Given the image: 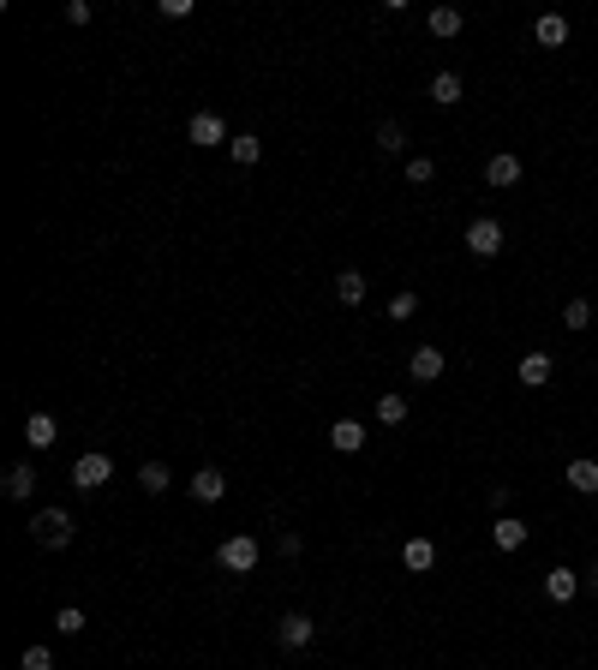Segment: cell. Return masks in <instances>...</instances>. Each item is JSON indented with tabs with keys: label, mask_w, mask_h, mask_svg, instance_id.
Listing matches in <instances>:
<instances>
[{
	"label": "cell",
	"mask_w": 598,
	"mask_h": 670,
	"mask_svg": "<svg viewBox=\"0 0 598 670\" xmlns=\"http://www.w3.org/2000/svg\"><path fill=\"white\" fill-rule=\"evenodd\" d=\"M484 180L497 185V192H503V185H514V180H521V156H514V150H497V156L484 162Z\"/></svg>",
	"instance_id": "cell-14"
},
{
	"label": "cell",
	"mask_w": 598,
	"mask_h": 670,
	"mask_svg": "<svg viewBox=\"0 0 598 670\" xmlns=\"http://www.w3.org/2000/svg\"><path fill=\"white\" fill-rule=\"evenodd\" d=\"M0 491H6L13 503H25L30 491H36V467H30V461H13V467H6V479H0Z\"/></svg>",
	"instance_id": "cell-13"
},
{
	"label": "cell",
	"mask_w": 598,
	"mask_h": 670,
	"mask_svg": "<svg viewBox=\"0 0 598 670\" xmlns=\"http://www.w3.org/2000/svg\"><path fill=\"white\" fill-rule=\"evenodd\" d=\"M18 670H55V646H25V653H18Z\"/></svg>",
	"instance_id": "cell-26"
},
{
	"label": "cell",
	"mask_w": 598,
	"mask_h": 670,
	"mask_svg": "<svg viewBox=\"0 0 598 670\" xmlns=\"http://www.w3.org/2000/svg\"><path fill=\"white\" fill-rule=\"evenodd\" d=\"M461 96H467V85H461V72H437V78H431V102H437V108H455Z\"/></svg>",
	"instance_id": "cell-17"
},
{
	"label": "cell",
	"mask_w": 598,
	"mask_h": 670,
	"mask_svg": "<svg viewBox=\"0 0 598 670\" xmlns=\"http://www.w3.org/2000/svg\"><path fill=\"white\" fill-rule=\"evenodd\" d=\"M228 156H234V162H240V168H252V162H257V156H264V144H257V138H252V132H234V144H228Z\"/></svg>",
	"instance_id": "cell-23"
},
{
	"label": "cell",
	"mask_w": 598,
	"mask_h": 670,
	"mask_svg": "<svg viewBox=\"0 0 598 670\" xmlns=\"http://www.w3.org/2000/svg\"><path fill=\"white\" fill-rule=\"evenodd\" d=\"M90 18H96V6H90V0H72V6H66V25H90Z\"/></svg>",
	"instance_id": "cell-31"
},
{
	"label": "cell",
	"mask_w": 598,
	"mask_h": 670,
	"mask_svg": "<svg viewBox=\"0 0 598 670\" xmlns=\"http://www.w3.org/2000/svg\"><path fill=\"white\" fill-rule=\"evenodd\" d=\"M586 586H581V575L574 569H563V563H556L551 575H544V599H556V605H569V599H581Z\"/></svg>",
	"instance_id": "cell-9"
},
{
	"label": "cell",
	"mask_w": 598,
	"mask_h": 670,
	"mask_svg": "<svg viewBox=\"0 0 598 670\" xmlns=\"http://www.w3.org/2000/svg\"><path fill=\"white\" fill-rule=\"evenodd\" d=\"M257 556H264V545H257L252 533H228V539L215 545V563H222L228 575H252V569H257Z\"/></svg>",
	"instance_id": "cell-2"
},
{
	"label": "cell",
	"mask_w": 598,
	"mask_h": 670,
	"mask_svg": "<svg viewBox=\"0 0 598 670\" xmlns=\"http://www.w3.org/2000/svg\"><path fill=\"white\" fill-rule=\"evenodd\" d=\"M467 252H473V257H497V252H503V222H491V215L467 222Z\"/></svg>",
	"instance_id": "cell-6"
},
{
	"label": "cell",
	"mask_w": 598,
	"mask_h": 670,
	"mask_svg": "<svg viewBox=\"0 0 598 670\" xmlns=\"http://www.w3.org/2000/svg\"><path fill=\"white\" fill-rule=\"evenodd\" d=\"M30 539L43 545V551H66L72 545V515L66 509H36L30 515Z\"/></svg>",
	"instance_id": "cell-1"
},
{
	"label": "cell",
	"mask_w": 598,
	"mask_h": 670,
	"mask_svg": "<svg viewBox=\"0 0 598 670\" xmlns=\"http://www.w3.org/2000/svg\"><path fill=\"white\" fill-rule=\"evenodd\" d=\"M491 545H497V551H521V545H527V521H521V515H497V521H491Z\"/></svg>",
	"instance_id": "cell-10"
},
{
	"label": "cell",
	"mask_w": 598,
	"mask_h": 670,
	"mask_svg": "<svg viewBox=\"0 0 598 670\" xmlns=\"http://www.w3.org/2000/svg\"><path fill=\"white\" fill-rule=\"evenodd\" d=\"M563 324H569V329H586V324H593V305H586V300H569V305H563Z\"/></svg>",
	"instance_id": "cell-29"
},
{
	"label": "cell",
	"mask_w": 598,
	"mask_h": 670,
	"mask_svg": "<svg viewBox=\"0 0 598 670\" xmlns=\"http://www.w3.org/2000/svg\"><path fill=\"white\" fill-rule=\"evenodd\" d=\"M521 384H527V389L551 384V354H527V359H521Z\"/></svg>",
	"instance_id": "cell-21"
},
{
	"label": "cell",
	"mask_w": 598,
	"mask_h": 670,
	"mask_svg": "<svg viewBox=\"0 0 598 670\" xmlns=\"http://www.w3.org/2000/svg\"><path fill=\"white\" fill-rule=\"evenodd\" d=\"M533 36H539V48H563V43H569V18H563V13H544L539 25H533Z\"/></svg>",
	"instance_id": "cell-18"
},
{
	"label": "cell",
	"mask_w": 598,
	"mask_h": 670,
	"mask_svg": "<svg viewBox=\"0 0 598 670\" xmlns=\"http://www.w3.org/2000/svg\"><path fill=\"white\" fill-rule=\"evenodd\" d=\"M55 628H60V635H85V611H78V605H60Z\"/></svg>",
	"instance_id": "cell-27"
},
{
	"label": "cell",
	"mask_w": 598,
	"mask_h": 670,
	"mask_svg": "<svg viewBox=\"0 0 598 670\" xmlns=\"http://www.w3.org/2000/svg\"><path fill=\"white\" fill-rule=\"evenodd\" d=\"M431 36H461V25H467V18H461V6H431Z\"/></svg>",
	"instance_id": "cell-20"
},
{
	"label": "cell",
	"mask_w": 598,
	"mask_h": 670,
	"mask_svg": "<svg viewBox=\"0 0 598 670\" xmlns=\"http://www.w3.org/2000/svg\"><path fill=\"white\" fill-rule=\"evenodd\" d=\"M25 443H30V449H55V443H60L55 414H30V419H25Z\"/></svg>",
	"instance_id": "cell-15"
},
{
	"label": "cell",
	"mask_w": 598,
	"mask_h": 670,
	"mask_svg": "<svg viewBox=\"0 0 598 670\" xmlns=\"http://www.w3.org/2000/svg\"><path fill=\"white\" fill-rule=\"evenodd\" d=\"M443 365H449V359H443V347H414V359H407L414 384H437V377H443Z\"/></svg>",
	"instance_id": "cell-11"
},
{
	"label": "cell",
	"mask_w": 598,
	"mask_h": 670,
	"mask_svg": "<svg viewBox=\"0 0 598 670\" xmlns=\"http://www.w3.org/2000/svg\"><path fill=\"white\" fill-rule=\"evenodd\" d=\"M563 485L581 491V497H598V461L593 455H574L569 467H563Z\"/></svg>",
	"instance_id": "cell-7"
},
{
	"label": "cell",
	"mask_w": 598,
	"mask_h": 670,
	"mask_svg": "<svg viewBox=\"0 0 598 670\" xmlns=\"http://www.w3.org/2000/svg\"><path fill=\"white\" fill-rule=\"evenodd\" d=\"M377 150H384V156H401V150H407V132H401V120H384V126H377Z\"/></svg>",
	"instance_id": "cell-25"
},
{
	"label": "cell",
	"mask_w": 598,
	"mask_h": 670,
	"mask_svg": "<svg viewBox=\"0 0 598 670\" xmlns=\"http://www.w3.org/2000/svg\"><path fill=\"white\" fill-rule=\"evenodd\" d=\"M401 419H407V395H395V389L377 395V425H401Z\"/></svg>",
	"instance_id": "cell-24"
},
{
	"label": "cell",
	"mask_w": 598,
	"mask_h": 670,
	"mask_svg": "<svg viewBox=\"0 0 598 670\" xmlns=\"http://www.w3.org/2000/svg\"><path fill=\"white\" fill-rule=\"evenodd\" d=\"M335 300H342V305H359V300H365V275H359V270H342V275H335Z\"/></svg>",
	"instance_id": "cell-22"
},
{
	"label": "cell",
	"mask_w": 598,
	"mask_h": 670,
	"mask_svg": "<svg viewBox=\"0 0 598 670\" xmlns=\"http://www.w3.org/2000/svg\"><path fill=\"white\" fill-rule=\"evenodd\" d=\"M108 479H115V461L102 455V449H85V455L72 461V485L78 491H102Z\"/></svg>",
	"instance_id": "cell-3"
},
{
	"label": "cell",
	"mask_w": 598,
	"mask_h": 670,
	"mask_svg": "<svg viewBox=\"0 0 598 670\" xmlns=\"http://www.w3.org/2000/svg\"><path fill=\"white\" fill-rule=\"evenodd\" d=\"M312 641H317V623L305 611H287L282 623H275V646H282V653H305Z\"/></svg>",
	"instance_id": "cell-4"
},
{
	"label": "cell",
	"mask_w": 598,
	"mask_h": 670,
	"mask_svg": "<svg viewBox=\"0 0 598 670\" xmlns=\"http://www.w3.org/2000/svg\"><path fill=\"white\" fill-rule=\"evenodd\" d=\"M365 437H371V431L359 425V419H335V425H329V443H335L342 455H359V449H365Z\"/></svg>",
	"instance_id": "cell-12"
},
{
	"label": "cell",
	"mask_w": 598,
	"mask_h": 670,
	"mask_svg": "<svg viewBox=\"0 0 598 670\" xmlns=\"http://www.w3.org/2000/svg\"><path fill=\"white\" fill-rule=\"evenodd\" d=\"M407 180H414V185H431V180H437V162H431V156H407Z\"/></svg>",
	"instance_id": "cell-28"
},
{
	"label": "cell",
	"mask_w": 598,
	"mask_h": 670,
	"mask_svg": "<svg viewBox=\"0 0 598 670\" xmlns=\"http://www.w3.org/2000/svg\"><path fill=\"white\" fill-rule=\"evenodd\" d=\"M185 138L198 144V150H222V144H234L228 126H222V115H210V108H198V115L185 120Z\"/></svg>",
	"instance_id": "cell-5"
},
{
	"label": "cell",
	"mask_w": 598,
	"mask_h": 670,
	"mask_svg": "<svg viewBox=\"0 0 598 670\" xmlns=\"http://www.w3.org/2000/svg\"><path fill=\"white\" fill-rule=\"evenodd\" d=\"M156 13H162V18H192V0H162Z\"/></svg>",
	"instance_id": "cell-32"
},
{
	"label": "cell",
	"mask_w": 598,
	"mask_h": 670,
	"mask_svg": "<svg viewBox=\"0 0 598 670\" xmlns=\"http://www.w3.org/2000/svg\"><path fill=\"white\" fill-rule=\"evenodd\" d=\"M174 485V473H168V461H144L138 467V491H150V497H162V491Z\"/></svg>",
	"instance_id": "cell-19"
},
{
	"label": "cell",
	"mask_w": 598,
	"mask_h": 670,
	"mask_svg": "<svg viewBox=\"0 0 598 670\" xmlns=\"http://www.w3.org/2000/svg\"><path fill=\"white\" fill-rule=\"evenodd\" d=\"M185 485H192V497H198V503H222V497H228V473H222V467H198Z\"/></svg>",
	"instance_id": "cell-8"
},
{
	"label": "cell",
	"mask_w": 598,
	"mask_h": 670,
	"mask_svg": "<svg viewBox=\"0 0 598 670\" xmlns=\"http://www.w3.org/2000/svg\"><path fill=\"white\" fill-rule=\"evenodd\" d=\"M401 563H407L414 575H431V569H437V545H431V539H407V545H401Z\"/></svg>",
	"instance_id": "cell-16"
},
{
	"label": "cell",
	"mask_w": 598,
	"mask_h": 670,
	"mask_svg": "<svg viewBox=\"0 0 598 670\" xmlns=\"http://www.w3.org/2000/svg\"><path fill=\"white\" fill-rule=\"evenodd\" d=\"M581 586H586V593H598V563H593V569H581Z\"/></svg>",
	"instance_id": "cell-33"
},
{
	"label": "cell",
	"mask_w": 598,
	"mask_h": 670,
	"mask_svg": "<svg viewBox=\"0 0 598 670\" xmlns=\"http://www.w3.org/2000/svg\"><path fill=\"white\" fill-rule=\"evenodd\" d=\"M414 312H419V294H414V287H401L395 300H389V317H414Z\"/></svg>",
	"instance_id": "cell-30"
}]
</instances>
